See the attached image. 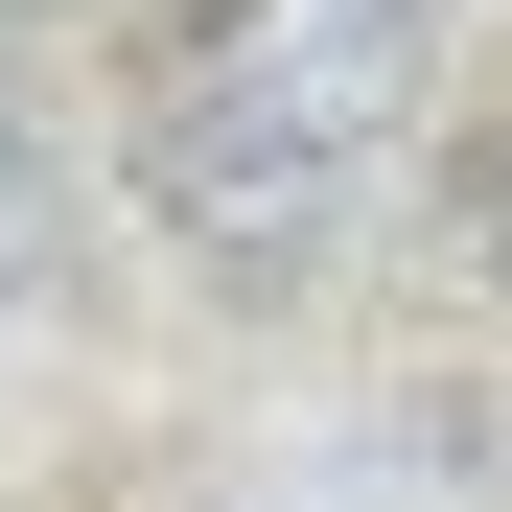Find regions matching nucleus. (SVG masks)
I'll use <instances>...</instances> for the list:
<instances>
[{
	"label": "nucleus",
	"instance_id": "nucleus-1",
	"mask_svg": "<svg viewBox=\"0 0 512 512\" xmlns=\"http://www.w3.org/2000/svg\"><path fill=\"white\" fill-rule=\"evenodd\" d=\"M419 94H443V24L419 0H210L140 70V210L210 280H303L419 163Z\"/></svg>",
	"mask_w": 512,
	"mask_h": 512
},
{
	"label": "nucleus",
	"instance_id": "nucleus-3",
	"mask_svg": "<svg viewBox=\"0 0 512 512\" xmlns=\"http://www.w3.org/2000/svg\"><path fill=\"white\" fill-rule=\"evenodd\" d=\"M489 280H512V163H489Z\"/></svg>",
	"mask_w": 512,
	"mask_h": 512
},
{
	"label": "nucleus",
	"instance_id": "nucleus-4",
	"mask_svg": "<svg viewBox=\"0 0 512 512\" xmlns=\"http://www.w3.org/2000/svg\"><path fill=\"white\" fill-rule=\"evenodd\" d=\"M0 24H70V0H0Z\"/></svg>",
	"mask_w": 512,
	"mask_h": 512
},
{
	"label": "nucleus",
	"instance_id": "nucleus-2",
	"mask_svg": "<svg viewBox=\"0 0 512 512\" xmlns=\"http://www.w3.org/2000/svg\"><path fill=\"white\" fill-rule=\"evenodd\" d=\"M0 280H47V117H24V70H0Z\"/></svg>",
	"mask_w": 512,
	"mask_h": 512
}]
</instances>
